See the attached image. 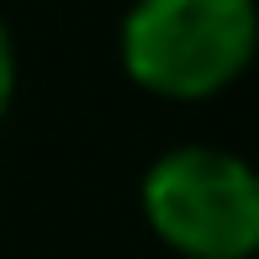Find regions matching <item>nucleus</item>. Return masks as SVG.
Instances as JSON below:
<instances>
[{"label":"nucleus","instance_id":"7ed1b4c3","mask_svg":"<svg viewBox=\"0 0 259 259\" xmlns=\"http://www.w3.org/2000/svg\"><path fill=\"white\" fill-rule=\"evenodd\" d=\"M16 79H21V69H16V37H11L6 16H0V122H6L11 101H16Z\"/></svg>","mask_w":259,"mask_h":259},{"label":"nucleus","instance_id":"f03ea898","mask_svg":"<svg viewBox=\"0 0 259 259\" xmlns=\"http://www.w3.org/2000/svg\"><path fill=\"white\" fill-rule=\"evenodd\" d=\"M143 217L180 259H249L259 249V180L217 143H180L143 175Z\"/></svg>","mask_w":259,"mask_h":259},{"label":"nucleus","instance_id":"f257e3e1","mask_svg":"<svg viewBox=\"0 0 259 259\" xmlns=\"http://www.w3.org/2000/svg\"><path fill=\"white\" fill-rule=\"evenodd\" d=\"M254 0H133L116 32L122 69L159 101H211L249 69Z\"/></svg>","mask_w":259,"mask_h":259}]
</instances>
